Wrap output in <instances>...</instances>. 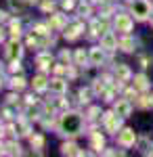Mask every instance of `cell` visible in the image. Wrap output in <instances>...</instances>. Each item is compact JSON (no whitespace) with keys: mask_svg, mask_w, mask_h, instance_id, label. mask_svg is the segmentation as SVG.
I'll return each instance as SVG.
<instances>
[{"mask_svg":"<svg viewBox=\"0 0 153 157\" xmlns=\"http://www.w3.org/2000/svg\"><path fill=\"white\" fill-rule=\"evenodd\" d=\"M61 132L63 134H69V136H78V134L82 132V117L78 115V113H65L63 117H61Z\"/></svg>","mask_w":153,"mask_h":157,"instance_id":"1","label":"cell"},{"mask_svg":"<svg viewBox=\"0 0 153 157\" xmlns=\"http://www.w3.org/2000/svg\"><path fill=\"white\" fill-rule=\"evenodd\" d=\"M132 15H134V19H139V21L149 19V17H151V4H149L147 0H134V2H132Z\"/></svg>","mask_w":153,"mask_h":157,"instance_id":"2","label":"cell"},{"mask_svg":"<svg viewBox=\"0 0 153 157\" xmlns=\"http://www.w3.org/2000/svg\"><path fill=\"white\" fill-rule=\"evenodd\" d=\"M103 126L109 134H116L120 128V115L113 111V113H103Z\"/></svg>","mask_w":153,"mask_h":157,"instance_id":"3","label":"cell"},{"mask_svg":"<svg viewBox=\"0 0 153 157\" xmlns=\"http://www.w3.org/2000/svg\"><path fill=\"white\" fill-rule=\"evenodd\" d=\"M118 143L122 147H132L134 143H136V134H134V130H132V128H124V130L118 134Z\"/></svg>","mask_w":153,"mask_h":157,"instance_id":"4","label":"cell"},{"mask_svg":"<svg viewBox=\"0 0 153 157\" xmlns=\"http://www.w3.org/2000/svg\"><path fill=\"white\" fill-rule=\"evenodd\" d=\"M116 29L128 34L130 29H132V17H130V15H118V17H116Z\"/></svg>","mask_w":153,"mask_h":157,"instance_id":"5","label":"cell"},{"mask_svg":"<svg viewBox=\"0 0 153 157\" xmlns=\"http://www.w3.org/2000/svg\"><path fill=\"white\" fill-rule=\"evenodd\" d=\"M113 111L118 113L120 117H128L130 111H132V105H130V101L122 98V101H118V103H116V109H113Z\"/></svg>","mask_w":153,"mask_h":157,"instance_id":"6","label":"cell"},{"mask_svg":"<svg viewBox=\"0 0 153 157\" xmlns=\"http://www.w3.org/2000/svg\"><path fill=\"white\" fill-rule=\"evenodd\" d=\"M132 86H134V90H136V92H145V90L149 88V80H147V75H145V73H136Z\"/></svg>","mask_w":153,"mask_h":157,"instance_id":"7","label":"cell"},{"mask_svg":"<svg viewBox=\"0 0 153 157\" xmlns=\"http://www.w3.org/2000/svg\"><path fill=\"white\" fill-rule=\"evenodd\" d=\"M101 46L105 50H113V48H118V40H116V36L111 32H105L103 38H101Z\"/></svg>","mask_w":153,"mask_h":157,"instance_id":"8","label":"cell"},{"mask_svg":"<svg viewBox=\"0 0 153 157\" xmlns=\"http://www.w3.org/2000/svg\"><path fill=\"white\" fill-rule=\"evenodd\" d=\"M116 75H118V82H128L130 78H132L128 65H124V63H120L118 67H116Z\"/></svg>","mask_w":153,"mask_h":157,"instance_id":"9","label":"cell"},{"mask_svg":"<svg viewBox=\"0 0 153 157\" xmlns=\"http://www.w3.org/2000/svg\"><path fill=\"white\" fill-rule=\"evenodd\" d=\"M103 61H105V52H103V46L90 48V63H92V65H101Z\"/></svg>","mask_w":153,"mask_h":157,"instance_id":"10","label":"cell"},{"mask_svg":"<svg viewBox=\"0 0 153 157\" xmlns=\"http://www.w3.org/2000/svg\"><path fill=\"white\" fill-rule=\"evenodd\" d=\"M80 32H82V23L67 25V27H65V38H67V40H76V38L80 36Z\"/></svg>","mask_w":153,"mask_h":157,"instance_id":"11","label":"cell"},{"mask_svg":"<svg viewBox=\"0 0 153 157\" xmlns=\"http://www.w3.org/2000/svg\"><path fill=\"white\" fill-rule=\"evenodd\" d=\"M6 55H9V59H19V55H21V46H19V42L17 40H13L11 44H9V50H6Z\"/></svg>","mask_w":153,"mask_h":157,"instance_id":"12","label":"cell"},{"mask_svg":"<svg viewBox=\"0 0 153 157\" xmlns=\"http://www.w3.org/2000/svg\"><path fill=\"white\" fill-rule=\"evenodd\" d=\"M118 46L124 50V52H132V50H134V40H132L130 36H124V38L118 42Z\"/></svg>","mask_w":153,"mask_h":157,"instance_id":"13","label":"cell"},{"mask_svg":"<svg viewBox=\"0 0 153 157\" xmlns=\"http://www.w3.org/2000/svg\"><path fill=\"white\" fill-rule=\"evenodd\" d=\"M50 90H55V92H65V90H67V82H63V80H59V78H57V80H50Z\"/></svg>","mask_w":153,"mask_h":157,"instance_id":"14","label":"cell"},{"mask_svg":"<svg viewBox=\"0 0 153 157\" xmlns=\"http://www.w3.org/2000/svg\"><path fill=\"white\" fill-rule=\"evenodd\" d=\"M61 151H63V155H84L82 151H78V147L73 145V143H65Z\"/></svg>","mask_w":153,"mask_h":157,"instance_id":"15","label":"cell"},{"mask_svg":"<svg viewBox=\"0 0 153 157\" xmlns=\"http://www.w3.org/2000/svg\"><path fill=\"white\" fill-rule=\"evenodd\" d=\"M36 63H38V67L44 71V69H48L50 67V63H53V59H50V55H40L38 59H36Z\"/></svg>","mask_w":153,"mask_h":157,"instance_id":"16","label":"cell"},{"mask_svg":"<svg viewBox=\"0 0 153 157\" xmlns=\"http://www.w3.org/2000/svg\"><path fill=\"white\" fill-rule=\"evenodd\" d=\"M92 147L96 149V151H103V147H105V138H103L99 132L92 134Z\"/></svg>","mask_w":153,"mask_h":157,"instance_id":"17","label":"cell"},{"mask_svg":"<svg viewBox=\"0 0 153 157\" xmlns=\"http://www.w3.org/2000/svg\"><path fill=\"white\" fill-rule=\"evenodd\" d=\"M32 84H34V90H44V88H46V78L40 73V75H36V78H34Z\"/></svg>","mask_w":153,"mask_h":157,"instance_id":"18","label":"cell"},{"mask_svg":"<svg viewBox=\"0 0 153 157\" xmlns=\"http://www.w3.org/2000/svg\"><path fill=\"white\" fill-rule=\"evenodd\" d=\"M11 86H13V90H23L25 88V80L23 78H13Z\"/></svg>","mask_w":153,"mask_h":157,"instance_id":"19","label":"cell"},{"mask_svg":"<svg viewBox=\"0 0 153 157\" xmlns=\"http://www.w3.org/2000/svg\"><path fill=\"white\" fill-rule=\"evenodd\" d=\"M63 25H65V19H63L61 15H55V17L50 19V27H57V29H59V27H63Z\"/></svg>","mask_w":153,"mask_h":157,"instance_id":"20","label":"cell"},{"mask_svg":"<svg viewBox=\"0 0 153 157\" xmlns=\"http://www.w3.org/2000/svg\"><path fill=\"white\" fill-rule=\"evenodd\" d=\"M19 34H21V25H19V21H13V23H11V36H13V40H17Z\"/></svg>","mask_w":153,"mask_h":157,"instance_id":"21","label":"cell"},{"mask_svg":"<svg viewBox=\"0 0 153 157\" xmlns=\"http://www.w3.org/2000/svg\"><path fill=\"white\" fill-rule=\"evenodd\" d=\"M136 103H139L141 107H153V97H141Z\"/></svg>","mask_w":153,"mask_h":157,"instance_id":"22","label":"cell"},{"mask_svg":"<svg viewBox=\"0 0 153 157\" xmlns=\"http://www.w3.org/2000/svg\"><path fill=\"white\" fill-rule=\"evenodd\" d=\"M90 94H92V90H90V88H86V90H80V101H82V103H88V101H90Z\"/></svg>","mask_w":153,"mask_h":157,"instance_id":"23","label":"cell"},{"mask_svg":"<svg viewBox=\"0 0 153 157\" xmlns=\"http://www.w3.org/2000/svg\"><path fill=\"white\" fill-rule=\"evenodd\" d=\"M86 59H88V57H86V52H84V50H78V52H76V63H78V65H84Z\"/></svg>","mask_w":153,"mask_h":157,"instance_id":"24","label":"cell"},{"mask_svg":"<svg viewBox=\"0 0 153 157\" xmlns=\"http://www.w3.org/2000/svg\"><path fill=\"white\" fill-rule=\"evenodd\" d=\"M6 153H11V155H19V153H21V149H19V145L11 143V145H6Z\"/></svg>","mask_w":153,"mask_h":157,"instance_id":"25","label":"cell"},{"mask_svg":"<svg viewBox=\"0 0 153 157\" xmlns=\"http://www.w3.org/2000/svg\"><path fill=\"white\" fill-rule=\"evenodd\" d=\"M42 145H44L42 136H32V147H42Z\"/></svg>","mask_w":153,"mask_h":157,"instance_id":"26","label":"cell"},{"mask_svg":"<svg viewBox=\"0 0 153 157\" xmlns=\"http://www.w3.org/2000/svg\"><path fill=\"white\" fill-rule=\"evenodd\" d=\"M9 69H11L13 73H15V71H21V65H19V61H17V59H13V63L9 65Z\"/></svg>","mask_w":153,"mask_h":157,"instance_id":"27","label":"cell"},{"mask_svg":"<svg viewBox=\"0 0 153 157\" xmlns=\"http://www.w3.org/2000/svg\"><path fill=\"white\" fill-rule=\"evenodd\" d=\"M105 90V84L101 80H94V92H103Z\"/></svg>","mask_w":153,"mask_h":157,"instance_id":"28","label":"cell"},{"mask_svg":"<svg viewBox=\"0 0 153 157\" xmlns=\"http://www.w3.org/2000/svg\"><path fill=\"white\" fill-rule=\"evenodd\" d=\"M61 61H63V63H69V61H71V55L67 52V50H63V52H61Z\"/></svg>","mask_w":153,"mask_h":157,"instance_id":"29","label":"cell"},{"mask_svg":"<svg viewBox=\"0 0 153 157\" xmlns=\"http://www.w3.org/2000/svg\"><path fill=\"white\" fill-rule=\"evenodd\" d=\"M99 113H101V109H99V107H92L90 111H88V117H92V120H94V117H96Z\"/></svg>","mask_w":153,"mask_h":157,"instance_id":"30","label":"cell"},{"mask_svg":"<svg viewBox=\"0 0 153 157\" xmlns=\"http://www.w3.org/2000/svg\"><path fill=\"white\" fill-rule=\"evenodd\" d=\"M42 9H44V11H53V9H55V4H53L50 0H46V2L42 4Z\"/></svg>","mask_w":153,"mask_h":157,"instance_id":"31","label":"cell"},{"mask_svg":"<svg viewBox=\"0 0 153 157\" xmlns=\"http://www.w3.org/2000/svg\"><path fill=\"white\" fill-rule=\"evenodd\" d=\"M63 6H65V9H71V6H73V2H71V0H65V2H63Z\"/></svg>","mask_w":153,"mask_h":157,"instance_id":"32","label":"cell"},{"mask_svg":"<svg viewBox=\"0 0 153 157\" xmlns=\"http://www.w3.org/2000/svg\"><path fill=\"white\" fill-rule=\"evenodd\" d=\"M151 25H153V13H151Z\"/></svg>","mask_w":153,"mask_h":157,"instance_id":"33","label":"cell"}]
</instances>
